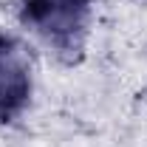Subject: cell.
Listing matches in <instances>:
<instances>
[{"instance_id": "obj_1", "label": "cell", "mask_w": 147, "mask_h": 147, "mask_svg": "<svg viewBox=\"0 0 147 147\" xmlns=\"http://www.w3.org/2000/svg\"><path fill=\"white\" fill-rule=\"evenodd\" d=\"M96 0H20V23L54 51H79Z\"/></svg>"}, {"instance_id": "obj_2", "label": "cell", "mask_w": 147, "mask_h": 147, "mask_svg": "<svg viewBox=\"0 0 147 147\" xmlns=\"http://www.w3.org/2000/svg\"><path fill=\"white\" fill-rule=\"evenodd\" d=\"M31 99V62L26 48L0 34V122H11Z\"/></svg>"}]
</instances>
